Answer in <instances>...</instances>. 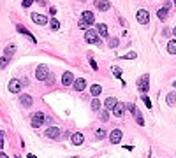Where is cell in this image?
Instances as JSON below:
<instances>
[{
  "mask_svg": "<svg viewBox=\"0 0 176 158\" xmlns=\"http://www.w3.org/2000/svg\"><path fill=\"white\" fill-rule=\"evenodd\" d=\"M50 76H51V74H50L48 65H39V67L35 69V77H37L39 81H48Z\"/></svg>",
  "mask_w": 176,
  "mask_h": 158,
  "instance_id": "cell-1",
  "label": "cell"
},
{
  "mask_svg": "<svg viewBox=\"0 0 176 158\" xmlns=\"http://www.w3.org/2000/svg\"><path fill=\"white\" fill-rule=\"evenodd\" d=\"M127 109H129V111H130V113H132V116H134V119L136 121H137V125H145V119H143V114H141V111H139V109H137V107H136L134 104H127Z\"/></svg>",
  "mask_w": 176,
  "mask_h": 158,
  "instance_id": "cell-2",
  "label": "cell"
},
{
  "mask_svg": "<svg viewBox=\"0 0 176 158\" xmlns=\"http://www.w3.org/2000/svg\"><path fill=\"white\" fill-rule=\"evenodd\" d=\"M85 41L90 42V44H97V46H99V44H101V37H99V33L95 30L90 28V30H86V33H85Z\"/></svg>",
  "mask_w": 176,
  "mask_h": 158,
  "instance_id": "cell-3",
  "label": "cell"
},
{
  "mask_svg": "<svg viewBox=\"0 0 176 158\" xmlns=\"http://www.w3.org/2000/svg\"><path fill=\"white\" fill-rule=\"evenodd\" d=\"M137 88H139L141 93H146V91L150 90V76H148V74H145V76L137 81Z\"/></svg>",
  "mask_w": 176,
  "mask_h": 158,
  "instance_id": "cell-4",
  "label": "cell"
},
{
  "mask_svg": "<svg viewBox=\"0 0 176 158\" xmlns=\"http://www.w3.org/2000/svg\"><path fill=\"white\" fill-rule=\"evenodd\" d=\"M44 119H46V118H44V113H41V111H39V113H35V114L32 116V126H34V128L42 126Z\"/></svg>",
  "mask_w": 176,
  "mask_h": 158,
  "instance_id": "cell-5",
  "label": "cell"
},
{
  "mask_svg": "<svg viewBox=\"0 0 176 158\" xmlns=\"http://www.w3.org/2000/svg\"><path fill=\"white\" fill-rule=\"evenodd\" d=\"M136 18H137V23L146 25V23L150 21V14H148V11L146 9H139L137 11V14H136Z\"/></svg>",
  "mask_w": 176,
  "mask_h": 158,
  "instance_id": "cell-6",
  "label": "cell"
},
{
  "mask_svg": "<svg viewBox=\"0 0 176 158\" xmlns=\"http://www.w3.org/2000/svg\"><path fill=\"white\" fill-rule=\"evenodd\" d=\"M21 86H23V84H21L20 79H11L9 81V91L11 93H20Z\"/></svg>",
  "mask_w": 176,
  "mask_h": 158,
  "instance_id": "cell-7",
  "label": "cell"
},
{
  "mask_svg": "<svg viewBox=\"0 0 176 158\" xmlns=\"http://www.w3.org/2000/svg\"><path fill=\"white\" fill-rule=\"evenodd\" d=\"M122 137H123V134H122V130H118V128H114L113 132L109 134V141H111L113 144H118V142L122 141Z\"/></svg>",
  "mask_w": 176,
  "mask_h": 158,
  "instance_id": "cell-8",
  "label": "cell"
},
{
  "mask_svg": "<svg viewBox=\"0 0 176 158\" xmlns=\"http://www.w3.org/2000/svg\"><path fill=\"white\" fill-rule=\"evenodd\" d=\"M81 21L86 23V25H92L93 21H95V14H93L92 11H85L83 14H81Z\"/></svg>",
  "mask_w": 176,
  "mask_h": 158,
  "instance_id": "cell-9",
  "label": "cell"
},
{
  "mask_svg": "<svg viewBox=\"0 0 176 158\" xmlns=\"http://www.w3.org/2000/svg\"><path fill=\"white\" fill-rule=\"evenodd\" d=\"M71 141H72L74 146H81V144L85 142V135L81 134V132H76V134L71 135Z\"/></svg>",
  "mask_w": 176,
  "mask_h": 158,
  "instance_id": "cell-10",
  "label": "cell"
},
{
  "mask_svg": "<svg viewBox=\"0 0 176 158\" xmlns=\"http://www.w3.org/2000/svg\"><path fill=\"white\" fill-rule=\"evenodd\" d=\"M46 137H50V139H58V137H60V128H58V126H50V128L46 130Z\"/></svg>",
  "mask_w": 176,
  "mask_h": 158,
  "instance_id": "cell-11",
  "label": "cell"
},
{
  "mask_svg": "<svg viewBox=\"0 0 176 158\" xmlns=\"http://www.w3.org/2000/svg\"><path fill=\"white\" fill-rule=\"evenodd\" d=\"M125 109H127V105L122 104V102H118V104L114 105V109H113V114L116 116V118H122L123 113H125Z\"/></svg>",
  "mask_w": 176,
  "mask_h": 158,
  "instance_id": "cell-12",
  "label": "cell"
},
{
  "mask_svg": "<svg viewBox=\"0 0 176 158\" xmlns=\"http://www.w3.org/2000/svg\"><path fill=\"white\" fill-rule=\"evenodd\" d=\"M32 20H34V23H37V25H46L48 23L46 16H42L39 12H32Z\"/></svg>",
  "mask_w": 176,
  "mask_h": 158,
  "instance_id": "cell-13",
  "label": "cell"
},
{
  "mask_svg": "<svg viewBox=\"0 0 176 158\" xmlns=\"http://www.w3.org/2000/svg\"><path fill=\"white\" fill-rule=\"evenodd\" d=\"M62 84H63V86L74 84V76H72V72H63V76H62Z\"/></svg>",
  "mask_w": 176,
  "mask_h": 158,
  "instance_id": "cell-14",
  "label": "cell"
},
{
  "mask_svg": "<svg viewBox=\"0 0 176 158\" xmlns=\"http://www.w3.org/2000/svg\"><path fill=\"white\" fill-rule=\"evenodd\" d=\"M85 88H86V81H85L83 77L74 79V90H76V91H83Z\"/></svg>",
  "mask_w": 176,
  "mask_h": 158,
  "instance_id": "cell-15",
  "label": "cell"
},
{
  "mask_svg": "<svg viewBox=\"0 0 176 158\" xmlns=\"http://www.w3.org/2000/svg\"><path fill=\"white\" fill-rule=\"evenodd\" d=\"M95 32H97L101 37H107V35H109V32H107V26H106L104 23H99V25L95 26Z\"/></svg>",
  "mask_w": 176,
  "mask_h": 158,
  "instance_id": "cell-16",
  "label": "cell"
},
{
  "mask_svg": "<svg viewBox=\"0 0 176 158\" xmlns=\"http://www.w3.org/2000/svg\"><path fill=\"white\" fill-rule=\"evenodd\" d=\"M116 104H118V100H116L114 97H109V98H106V102H104V105H106V111H109V109L113 111Z\"/></svg>",
  "mask_w": 176,
  "mask_h": 158,
  "instance_id": "cell-17",
  "label": "cell"
},
{
  "mask_svg": "<svg viewBox=\"0 0 176 158\" xmlns=\"http://www.w3.org/2000/svg\"><path fill=\"white\" fill-rule=\"evenodd\" d=\"M16 28H18V32H20V33H23V35H27V37H28V39H30L32 42H37V41H35V37L32 35L30 32H28V30H25V26H23V25H18Z\"/></svg>",
  "mask_w": 176,
  "mask_h": 158,
  "instance_id": "cell-18",
  "label": "cell"
},
{
  "mask_svg": "<svg viewBox=\"0 0 176 158\" xmlns=\"http://www.w3.org/2000/svg\"><path fill=\"white\" fill-rule=\"evenodd\" d=\"M20 102H21V105H25V107H30L34 100H32L30 95H21V97H20Z\"/></svg>",
  "mask_w": 176,
  "mask_h": 158,
  "instance_id": "cell-19",
  "label": "cell"
},
{
  "mask_svg": "<svg viewBox=\"0 0 176 158\" xmlns=\"http://www.w3.org/2000/svg\"><path fill=\"white\" fill-rule=\"evenodd\" d=\"M97 7L101 11H109L111 4H109V0H99V2H97Z\"/></svg>",
  "mask_w": 176,
  "mask_h": 158,
  "instance_id": "cell-20",
  "label": "cell"
},
{
  "mask_svg": "<svg viewBox=\"0 0 176 158\" xmlns=\"http://www.w3.org/2000/svg\"><path fill=\"white\" fill-rule=\"evenodd\" d=\"M166 102H167V105H176V91H173V93H167Z\"/></svg>",
  "mask_w": 176,
  "mask_h": 158,
  "instance_id": "cell-21",
  "label": "cell"
},
{
  "mask_svg": "<svg viewBox=\"0 0 176 158\" xmlns=\"http://www.w3.org/2000/svg\"><path fill=\"white\" fill-rule=\"evenodd\" d=\"M167 51L171 53V54H176V39L169 41V44H167Z\"/></svg>",
  "mask_w": 176,
  "mask_h": 158,
  "instance_id": "cell-22",
  "label": "cell"
},
{
  "mask_svg": "<svg viewBox=\"0 0 176 158\" xmlns=\"http://www.w3.org/2000/svg\"><path fill=\"white\" fill-rule=\"evenodd\" d=\"M14 51H16V46H14V44H9V46L5 48V56H7V58H11V56L14 54Z\"/></svg>",
  "mask_w": 176,
  "mask_h": 158,
  "instance_id": "cell-23",
  "label": "cell"
},
{
  "mask_svg": "<svg viewBox=\"0 0 176 158\" xmlns=\"http://www.w3.org/2000/svg\"><path fill=\"white\" fill-rule=\"evenodd\" d=\"M90 91H92L93 97H99V95H101V91H102V88H101L99 84H93L92 88H90Z\"/></svg>",
  "mask_w": 176,
  "mask_h": 158,
  "instance_id": "cell-24",
  "label": "cell"
},
{
  "mask_svg": "<svg viewBox=\"0 0 176 158\" xmlns=\"http://www.w3.org/2000/svg\"><path fill=\"white\" fill-rule=\"evenodd\" d=\"M157 14H158V20H162V21H164V20L167 18V9H164V7H162V9L157 12Z\"/></svg>",
  "mask_w": 176,
  "mask_h": 158,
  "instance_id": "cell-25",
  "label": "cell"
},
{
  "mask_svg": "<svg viewBox=\"0 0 176 158\" xmlns=\"http://www.w3.org/2000/svg\"><path fill=\"white\" fill-rule=\"evenodd\" d=\"M92 109L93 111H99V109H101V102H99L97 98H93L92 100Z\"/></svg>",
  "mask_w": 176,
  "mask_h": 158,
  "instance_id": "cell-26",
  "label": "cell"
},
{
  "mask_svg": "<svg viewBox=\"0 0 176 158\" xmlns=\"http://www.w3.org/2000/svg\"><path fill=\"white\" fill-rule=\"evenodd\" d=\"M50 25H51L53 30H58V28H60V23H58V20H55V18L51 20V23H50Z\"/></svg>",
  "mask_w": 176,
  "mask_h": 158,
  "instance_id": "cell-27",
  "label": "cell"
},
{
  "mask_svg": "<svg viewBox=\"0 0 176 158\" xmlns=\"http://www.w3.org/2000/svg\"><path fill=\"white\" fill-rule=\"evenodd\" d=\"M9 60L11 58H7V56H4V58H0V69H4L7 63H9Z\"/></svg>",
  "mask_w": 176,
  "mask_h": 158,
  "instance_id": "cell-28",
  "label": "cell"
},
{
  "mask_svg": "<svg viewBox=\"0 0 176 158\" xmlns=\"http://www.w3.org/2000/svg\"><path fill=\"white\" fill-rule=\"evenodd\" d=\"M122 58H125V60H134V58H137V54H136V53H127Z\"/></svg>",
  "mask_w": 176,
  "mask_h": 158,
  "instance_id": "cell-29",
  "label": "cell"
},
{
  "mask_svg": "<svg viewBox=\"0 0 176 158\" xmlns=\"http://www.w3.org/2000/svg\"><path fill=\"white\" fill-rule=\"evenodd\" d=\"M143 102L146 104V107H148V109H152V100H150L146 95H143Z\"/></svg>",
  "mask_w": 176,
  "mask_h": 158,
  "instance_id": "cell-30",
  "label": "cell"
},
{
  "mask_svg": "<svg viewBox=\"0 0 176 158\" xmlns=\"http://www.w3.org/2000/svg\"><path fill=\"white\" fill-rule=\"evenodd\" d=\"M95 135H97V139H104V137H106V132L101 128V130H97V132H95Z\"/></svg>",
  "mask_w": 176,
  "mask_h": 158,
  "instance_id": "cell-31",
  "label": "cell"
},
{
  "mask_svg": "<svg viewBox=\"0 0 176 158\" xmlns=\"http://www.w3.org/2000/svg\"><path fill=\"white\" fill-rule=\"evenodd\" d=\"M113 74L116 77H122V69H118V67H113Z\"/></svg>",
  "mask_w": 176,
  "mask_h": 158,
  "instance_id": "cell-32",
  "label": "cell"
},
{
  "mask_svg": "<svg viewBox=\"0 0 176 158\" xmlns=\"http://www.w3.org/2000/svg\"><path fill=\"white\" fill-rule=\"evenodd\" d=\"M88 26H90V25H86V23H83V21L79 20V28H81V30H90Z\"/></svg>",
  "mask_w": 176,
  "mask_h": 158,
  "instance_id": "cell-33",
  "label": "cell"
},
{
  "mask_svg": "<svg viewBox=\"0 0 176 158\" xmlns=\"http://www.w3.org/2000/svg\"><path fill=\"white\" fill-rule=\"evenodd\" d=\"M34 4V0H23V7H30Z\"/></svg>",
  "mask_w": 176,
  "mask_h": 158,
  "instance_id": "cell-34",
  "label": "cell"
},
{
  "mask_svg": "<svg viewBox=\"0 0 176 158\" xmlns=\"http://www.w3.org/2000/svg\"><path fill=\"white\" fill-rule=\"evenodd\" d=\"M109 46H111V48H116V46H118V39H111V41H109Z\"/></svg>",
  "mask_w": 176,
  "mask_h": 158,
  "instance_id": "cell-35",
  "label": "cell"
},
{
  "mask_svg": "<svg viewBox=\"0 0 176 158\" xmlns=\"http://www.w3.org/2000/svg\"><path fill=\"white\" fill-rule=\"evenodd\" d=\"M4 135H5V134L0 132V149H2V146H4Z\"/></svg>",
  "mask_w": 176,
  "mask_h": 158,
  "instance_id": "cell-36",
  "label": "cell"
},
{
  "mask_svg": "<svg viewBox=\"0 0 176 158\" xmlns=\"http://www.w3.org/2000/svg\"><path fill=\"white\" fill-rule=\"evenodd\" d=\"M90 65H92L93 70H97V69H99V67H97V63H95V60H90Z\"/></svg>",
  "mask_w": 176,
  "mask_h": 158,
  "instance_id": "cell-37",
  "label": "cell"
},
{
  "mask_svg": "<svg viewBox=\"0 0 176 158\" xmlns=\"http://www.w3.org/2000/svg\"><path fill=\"white\" fill-rule=\"evenodd\" d=\"M48 83H50V84L55 83V77H53V76H50V77H48Z\"/></svg>",
  "mask_w": 176,
  "mask_h": 158,
  "instance_id": "cell-38",
  "label": "cell"
},
{
  "mask_svg": "<svg viewBox=\"0 0 176 158\" xmlns=\"http://www.w3.org/2000/svg\"><path fill=\"white\" fill-rule=\"evenodd\" d=\"M101 118H102L104 121H106V119H107V111H104V113H102V116H101Z\"/></svg>",
  "mask_w": 176,
  "mask_h": 158,
  "instance_id": "cell-39",
  "label": "cell"
},
{
  "mask_svg": "<svg viewBox=\"0 0 176 158\" xmlns=\"http://www.w3.org/2000/svg\"><path fill=\"white\" fill-rule=\"evenodd\" d=\"M0 158H9V156H7L5 153H0Z\"/></svg>",
  "mask_w": 176,
  "mask_h": 158,
  "instance_id": "cell-40",
  "label": "cell"
},
{
  "mask_svg": "<svg viewBox=\"0 0 176 158\" xmlns=\"http://www.w3.org/2000/svg\"><path fill=\"white\" fill-rule=\"evenodd\" d=\"M173 33H174V37H176V26H174V28H173Z\"/></svg>",
  "mask_w": 176,
  "mask_h": 158,
  "instance_id": "cell-41",
  "label": "cell"
},
{
  "mask_svg": "<svg viewBox=\"0 0 176 158\" xmlns=\"http://www.w3.org/2000/svg\"><path fill=\"white\" fill-rule=\"evenodd\" d=\"M173 84H174V88H176V81H174V83H173Z\"/></svg>",
  "mask_w": 176,
  "mask_h": 158,
  "instance_id": "cell-42",
  "label": "cell"
},
{
  "mask_svg": "<svg viewBox=\"0 0 176 158\" xmlns=\"http://www.w3.org/2000/svg\"><path fill=\"white\" fill-rule=\"evenodd\" d=\"M173 2H174V4H176V0H173Z\"/></svg>",
  "mask_w": 176,
  "mask_h": 158,
  "instance_id": "cell-43",
  "label": "cell"
}]
</instances>
